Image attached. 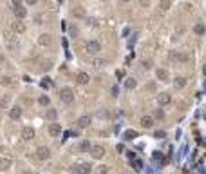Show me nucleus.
Segmentation results:
<instances>
[{
  "label": "nucleus",
  "mask_w": 206,
  "mask_h": 174,
  "mask_svg": "<svg viewBox=\"0 0 206 174\" xmlns=\"http://www.w3.org/2000/svg\"><path fill=\"white\" fill-rule=\"evenodd\" d=\"M11 5H13V9H15V15H16L18 20H24L27 16V11L22 5V0H11Z\"/></svg>",
  "instance_id": "1"
},
{
  "label": "nucleus",
  "mask_w": 206,
  "mask_h": 174,
  "mask_svg": "<svg viewBox=\"0 0 206 174\" xmlns=\"http://www.w3.org/2000/svg\"><path fill=\"white\" fill-rule=\"evenodd\" d=\"M60 100H61L65 105H71V103L74 102V92H72L71 87H63V89L60 91Z\"/></svg>",
  "instance_id": "2"
},
{
  "label": "nucleus",
  "mask_w": 206,
  "mask_h": 174,
  "mask_svg": "<svg viewBox=\"0 0 206 174\" xmlns=\"http://www.w3.org/2000/svg\"><path fill=\"white\" fill-rule=\"evenodd\" d=\"M89 152H91V156L94 160H101L103 156H105V147H103V145H91Z\"/></svg>",
  "instance_id": "3"
},
{
  "label": "nucleus",
  "mask_w": 206,
  "mask_h": 174,
  "mask_svg": "<svg viewBox=\"0 0 206 174\" xmlns=\"http://www.w3.org/2000/svg\"><path fill=\"white\" fill-rule=\"evenodd\" d=\"M36 158L40 160V162H47V160L51 158V151H49V147H38V151H36Z\"/></svg>",
  "instance_id": "4"
},
{
  "label": "nucleus",
  "mask_w": 206,
  "mask_h": 174,
  "mask_svg": "<svg viewBox=\"0 0 206 174\" xmlns=\"http://www.w3.org/2000/svg\"><path fill=\"white\" fill-rule=\"evenodd\" d=\"M71 171H72V172H76V174H89V172H91V163L72 165V167H71Z\"/></svg>",
  "instance_id": "5"
},
{
  "label": "nucleus",
  "mask_w": 206,
  "mask_h": 174,
  "mask_svg": "<svg viewBox=\"0 0 206 174\" xmlns=\"http://www.w3.org/2000/svg\"><path fill=\"white\" fill-rule=\"evenodd\" d=\"M85 49H87V53H100L101 51V44L98 42V40H91V42H87V45H85Z\"/></svg>",
  "instance_id": "6"
},
{
  "label": "nucleus",
  "mask_w": 206,
  "mask_h": 174,
  "mask_svg": "<svg viewBox=\"0 0 206 174\" xmlns=\"http://www.w3.org/2000/svg\"><path fill=\"white\" fill-rule=\"evenodd\" d=\"M89 82H91V76H89L87 73H83V71L76 73V84H80V85H87Z\"/></svg>",
  "instance_id": "7"
},
{
  "label": "nucleus",
  "mask_w": 206,
  "mask_h": 174,
  "mask_svg": "<svg viewBox=\"0 0 206 174\" xmlns=\"http://www.w3.org/2000/svg\"><path fill=\"white\" fill-rule=\"evenodd\" d=\"M172 102V96L168 95V92H161V95H157V103H159L161 107L163 105H168Z\"/></svg>",
  "instance_id": "8"
},
{
  "label": "nucleus",
  "mask_w": 206,
  "mask_h": 174,
  "mask_svg": "<svg viewBox=\"0 0 206 174\" xmlns=\"http://www.w3.org/2000/svg\"><path fill=\"white\" fill-rule=\"evenodd\" d=\"M34 134H36V132H34L33 127H24V129H22V138L27 140V142H29V140H33Z\"/></svg>",
  "instance_id": "9"
},
{
  "label": "nucleus",
  "mask_w": 206,
  "mask_h": 174,
  "mask_svg": "<svg viewBox=\"0 0 206 174\" xmlns=\"http://www.w3.org/2000/svg\"><path fill=\"white\" fill-rule=\"evenodd\" d=\"M47 131H49L51 136H60V134H61V125H60V123H51Z\"/></svg>",
  "instance_id": "10"
},
{
  "label": "nucleus",
  "mask_w": 206,
  "mask_h": 174,
  "mask_svg": "<svg viewBox=\"0 0 206 174\" xmlns=\"http://www.w3.org/2000/svg\"><path fill=\"white\" fill-rule=\"evenodd\" d=\"M11 29L15 31V33H24V31H25V25H24L22 20H16V22L11 24Z\"/></svg>",
  "instance_id": "11"
},
{
  "label": "nucleus",
  "mask_w": 206,
  "mask_h": 174,
  "mask_svg": "<svg viewBox=\"0 0 206 174\" xmlns=\"http://www.w3.org/2000/svg\"><path fill=\"white\" fill-rule=\"evenodd\" d=\"M20 116H22V109H20L18 105L11 107V111H9V118H11V120H18Z\"/></svg>",
  "instance_id": "12"
},
{
  "label": "nucleus",
  "mask_w": 206,
  "mask_h": 174,
  "mask_svg": "<svg viewBox=\"0 0 206 174\" xmlns=\"http://www.w3.org/2000/svg\"><path fill=\"white\" fill-rule=\"evenodd\" d=\"M156 76H157V80H163V82H166V80H168V71L163 69V67H159V69H156Z\"/></svg>",
  "instance_id": "13"
},
{
  "label": "nucleus",
  "mask_w": 206,
  "mask_h": 174,
  "mask_svg": "<svg viewBox=\"0 0 206 174\" xmlns=\"http://www.w3.org/2000/svg\"><path fill=\"white\" fill-rule=\"evenodd\" d=\"M184 85H186V78H184V76H175V80H174V87H175V89H183Z\"/></svg>",
  "instance_id": "14"
},
{
  "label": "nucleus",
  "mask_w": 206,
  "mask_h": 174,
  "mask_svg": "<svg viewBox=\"0 0 206 174\" xmlns=\"http://www.w3.org/2000/svg\"><path fill=\"white\" fill-rule=\"evenodd\" d=\"M51 42H53V38H51V35H47V33L40 35V38H38V44L40 45H49Z\"/></svg>",
  "instance_id": "15"
},
{
  "label": "nucleus",
  "mask_w": 206,
  "mask_h": 174,
  "mask_svg": "<svg viewBox=\"0 0 206 174\" xmlns=\"http://www.w3.org/2000/svg\"><path fill=\"white\" fill-rule=\"evenodd\" d=\"M89 125H91V116L89 114H83L78 120V127H89Z\"/></svg>",
  "instance_id": "16"
},
{
  "label": "nucleus",
  "mask_w": 206,
  "mask_h": 174,
  "mask_svg": "<svg viewBox=\"0 0 206 174\" xmlns=\"http://www.w3.org/2000/svg\"><path fill=\"white\" fill-rule=\"evenodd\" d=\"M141 125L145 127V129L152 127V125H154V118H152V116H143V118H141Z\"/></svg>",
  "instance_id": "17"
},
{
  "label": "nucleus",
  "mask_w": 206,
  "mask_h": 174,
  "mask_svg": "<svg viewBox=\"0 0 206 174\" xmlns=\"http://www.w3.org/2000/svg\"><path fill=\"white\" fill-rule=\"evenodd\" d=\"M45 118L51 120V122H54V120L58 118V111H56V109H49V111L45 112Z\"/></svg>",
  "instance_id": "18"
},
{
  "label": "nucleus",
  "mask_w": 206,
  "mask_h": 174,
  "mask_svg": "<svg viewBox=\"0 0 206 174\" xmlns=\"http://www.w3.org/2000/svg\"><path fill=\"white\" fill-rule=\"evenodd\" d=\"M204 24H195L194 25V33H195V35H199V36H203L204 35Z\"/></svg>",
  "instance_id": "19"
},
{
  "label": "nucleus",
  "mask_w": 206,
  "mask_h": 174,
  "mask_svg": "<svg viewBox=\"0 0 206 174\" xmlns=\"http://www.w3.org/2000/svg\"><path fill=\"white\" fill-rule=\"evenodd\" d=\"M91 145H92V143L89 142V140H85V142H81V143H80V151H81V152H89Z\"/></svg>",
  "instance_id": "20"
},
{
  "label": "nucleus",
  "mask_w": 206,
  "mask_h": 174,
  "mask_svg": "<svg viewBox=\"0 0 206 174\" xmlns=\"http://www.w3.org/2000/svg\"><path fill=\"white\" fill-rule=\"evenodd\" d=\"M9 165H11V160H8V158H2V160H0V171L9 169Z\"/></svg>",
  "instance_id": "21"
},
{
  "label": "nucleus",
  "mask_w": 206,
  "mask_h": 174,
  "mask_svg": "<svg viewBox=\"0 0 206 174\" xmlns=\"http://www.w3.org/2000/svg\"><path fill=\"white\" fill-rule=\"evenodd\" d=\"M136 85H137L136 78H127V80H125V87H127V89H134Z\"/></svg>",
  "instance_id": "22"
},
{
  "label": "nucleus",
  "mask_w": 206,
  "mask_h": 174,
  "mask_svg": "<svg viewBox=\"0 0 206 174\" xmlns=\"http://www.w3.org/2000/svg\"><path fill=\"white\" fill-rule=\"evenodd\" d=\"M38 103H40V105H44V107H47V105L51 103V100H49V96H45V95H44V96H40V98H38Z\"/></svg>",
  "instance_id": "23"
},
{
  "label": "nucleus",
  "mask_w": 206,
  "mask_h": 174,
  "mask_svg": "<svg viewBox=\"0 0 206 174\" xmlns=\"http://www.w3.org/2000/svg\"><path fill=\"white\" fill-rule=\"evenodd\" d=\"M152 116H154L156 120H163V118H164V111H163V109H156Z\"/></svg>",
  "instance_id": "24"
},
{
  "label": "nucleus",
  "mask_w": 206,
  "mask_h": 174,
  "mask_svg": "<svg viewBox=\"0 0 206 174\" xmlns=\"http://www.w3.org/2000/svg\"><path fill=\"white\" fill-rule=\"evenodd\" d=\"M0 85L9 87V85H11V78H9V76H0Z\"/></svg>",
  "instance_id": "25"
},
{
  "label": "nucleus",
  "mask_w": 206,
  "mask_h": 174,
  "mask_svg": "<svg viewBox=\"0 0 206 174\" xmlns=\"http://www.w3.org/2000/svg\"><path fill=\"white\" fill-rule=\"evenodd\" d=\"M40 85H42L44 89H49V87H51V78H42V82H40Z\"/></svg>",
  "instance_id": "26"
},
{
  "label": "nucleus",
  "mask_w": 206,
  "mask_h": 174,
  "mask_svg": "<svg viewBox=\"0 0 206 174\" xmlns=\"http://www.w3.org/2000/svg\"><path fill=\"white\" fill-rule=\"evenodd\" d=\"M136 136H137L136 131H127V132H125V140H134Z\"/></svg>",
  "instance_id": "27"
},
{
  "label": "nucleus",
  "mask_w": 206,
  "mask_h": 174,
  "mask_svg": "<svg viewBox=\"0 0 206 174\" xmlns=\"http://www.w3.org/2000/svg\"><path fill=\"white\" fill-rule=\"evenodd\" d=\"M98 116H100V118H111V112H108L107 109H101V111L98 112Z\"/></svg>",
  "instance_id": "28"
},
{
  "label": "nucleus",
  "mask_w": 206,
  "mask_h": 174,
  "mask_svg": "<svg viewBox=\"0 0 206 174\" xmlns=\"http://www.w3.org/2000/svg\"><path fill=\"white\" fill-rule=\"evenodd\" d=\"M147 91H148V92H154V91H156V84H154V82L147 84Z\"/></svg>",
  "instance_id": "29"
},
{
  "label": "nucleus",
  "mask_w": 206,
  "mask_h": 174,
  "mask_svg": "<svg viewBox=\"0 0 206 174\" xmlns=\"http://www.w3.org/2000/svg\"><path fill=\"white\" fill-rule=\"evenodd\" d=\"M170 8V0H161V9H168Z\"/></svg>",
  "instance_id": "30"
},
{
  "label": "nucleus",
  "mask_w": 206,
  "mask_h": 174,
  "mask_svg": "<svg viewBox=\"0 0 206 174\" xmlns=\"http://www.w3.org/2000/svg\"><path fill=\"white\" fill-rule=\"evenodd\" d=\"M98 172H100V174L108 172V167H107V165H100V167H98Z\"/></svg>",
  "instance_id": "31"
},
{
  "label": "nucleus",
  "mask_w": 206,
  "mask_h": 174,
  "mask_svg": "<svg viewBox=\"0 0 206 174\" xmlns=\"http://www.w3.org/2000/svg\"><path fill=\"white\" fill-rule=\"evenodd\" d=\"M170 56H172V60H179V58H181V53H175V51H172V53H170Z\"/></svg>",
  "instance_id": "32"
},
{
  "label": "nucleus",
  "mask_w": 206,
  "mask_h": 174,
  "mask_svg": "<svg viewBox=\"0 0 206 174\" xmlns=\"http://www.w3.org/2000/svg\"><path fill=\"white\" fill-rule=\"evenodd\" d=\"M116 151H118V152H119V154H121V152H123V151H125V147H123L121 143H118V145H116Z\"/></svg>",
  "instance_id": "33"
},
{
  "label": "nucleus",
  "mask_w": 206,
  "mask_h": 174,
  "mask_svg": "<svg viewBox=\"0 0 206 174\" xmlns=\"http://www.w3.org/2000/svg\"><path fill=\"white\" fill-rule=\"evenodd\" d=\"M156 138H164V131H157L156 132Z\"/></svg>",
  "instance_id": "34"
},
{
  "label": "nucleus",
  "mask_w": 206,
  "mask_h": 174,
  "mask_svg": "<svg viewBox=\"0 0 206 174\" xmlns=\"http://www.w3.org/2000/svg\"><path fill=\"white\" fill-rule=\"evenodd\" d=\"M87 24L92 25V27H96V25H98V22H96V20H87Z\"/></svg>",
  "instance_id": "35"
},
{
  "label": "nucleus",
  "mask_w": 206,
  "mask_h": 174,
  "mask_svg": "<svg viewBox=\"0 0 206 174\" xmlns=\"http://www.w3.org/2000/svg\"><path fill=\"white\" fill-rule=\"evenodd\" d=\"M116 76H118V78L121 80L123 76H125V71H118V73H116Z\"/></svg>",
  "instance_id": "36"
},
{
  "label": "nucleus",
  "mask_w": 206,
  "mask_h": 174,
  "mask_svg": "<svg viewBox=\"0 0 206 174\" xmlns=\"http://www.w3.org/2000/svg\"><path fill=\"white\" fill-rule=\"evenodd\" d=\"M5 103H8V98H2V100H0V107H5Z\"/></svg>",
  "instance_id": "37"
},
{
  "label": "nucleus",
  "mask_w": 206,
  "mask_h": 174,
  "mask_svg": "<svg viewBox=\"0 0 206 174\" xmlns=\"http://www.w3.org/2000/svg\"><path fill=\"white\" fill-rule=\"evenodd\" d=\"M36 2H38V0H25V4H29V5H34Z\"/></svg>",
  "instance_id": "38"
},
{
  "label": "nucleus",
  "mask_w": 206,
  "mask_h": 174,
  "mask_svg": "<svg viewBox=\"0 0 206 174\" xmlns=\"http://www.w3.org/2000/svg\"><path fill=\"white\" fill-rule=\"evenodd\" d=\"M127 156H128V160H134L136 156H134V152H127Z\"/></svg>",
  "instance_id": "39"
},
{
  "label": "nucleus",
  "mask_w": 206,
  "mask_h": 174,
  "mask_svg": "<svg viewBox=\"0 0 206 174\" xmlns=\"http://www.w3.org/2000/svg\"><path fill=\"white\" fill-rule=\"evenodd\" d=\"M2 62H4V56H2V55H0V64H2Z\"/></svg>",
  "instance_id": "40"
},
{
  "label": "nucleus",
  "mask_w": 206,
  "mask_h": 174,
  "mask_svg": "<svg viewBox=\"0 0 206 174\" xmlns=\"http://www.w3.org/2000/svg\"><path fill=\"white\" fill-rule=\"evenodd\" d=\"M121 2H130V0H121Z\"/></svg>",
  "instance_id": "41"
},
{
  "label": "nucleus",
  "mask_w": 206,
  "mask_h": 174,
  "mask_svg": "<svg viewBox=\"0 0 206 174\" xmlns=\"http://www.w3.org/2000/svg\"><path fill=\"white\" fill-rule=\"evenodd\" d=\"M58 2H63V0H58Z\"/></svg>",
  "instance_id": "42"
}]
</instances>
